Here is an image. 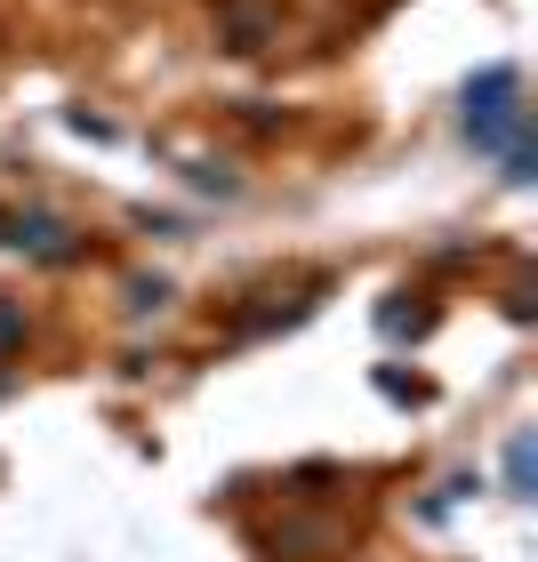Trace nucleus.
Segmentation results:
<instances>
[{
    "instance_id": "nucleus-1",
    "label": "nucleus",
    "mask_w": 538,
    "mask_h": 562,
    "mask_svg": "<svg viewBox=\"0 0 538 562\" xmlns=\"http://www.w3.org/2000/svg\"><path fill=\"white\" fill-rule=\"evenodd\" d=\"M467 130L482 137V145H498L506 130H515V72H491V81H482V89H467Z\"/></svg>"
}]
</instances>
